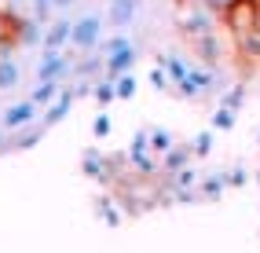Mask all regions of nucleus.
<instances>
[{
    "instance_id": "obj_4",
    "label": "nucleus",
    "mask_w": 260,
    "mask_h": 253,
    "mask_svg": "<svg viewBox=\"0 0 260 253\" xmlns=\"http://www.w3.org/2000/svg\"><path fill=\"white\" fill-rule=\"evenodd\" d=\"M66 74H70V59H66L62 52H51V48H48V52H44V59H41V66H37V77L41 81H62Z\"/></svg>"
},
{
    "instance_id": "obj_19",
    "label": "nucleus",
    "mask_w": 260,
    "mask_h": 253,
    "mask_svg": "<svg viewBox=\"0 0 260 253\" xmlns=\"http://www.w3.org/2000/svg\"><path fill=\"white\" fill-rule=\"evenodd\" d=\"M209 147H213V136H209V132H202V136L194 140V147H190V154H202L205 158V154H209Z\"/></svg>"
},
{
    "instance_id": "obj_20",
    "label": "nucleus",
    "mask_w": 260,
    "mask_h": 253,
    "mask_svg": "<svg viewBox=\"0 0 260 253\" xmlns=\"http://www.w3.org/2000/svg\"><path fill=\"white\" fill-rule=\"evenodd\" d=\"M107 132H110V117L99 114V117H95V136H107Z\"/></svg>"
},
{
    "instance_id": "obj_22",
    "label": "nucleus",
    "mask_w": 260,
    "mask_h": 253,
    "mask_svg": "<svg viewBox=\"0 0 260 253\" xmlns=\"http://www.w3.org/2000/svg\"><path fill=\"white\" fill-rule=\"evenodd\" d=\"M8 4H11V8H22V4H29V0H8Z\"/></svg>"
},
{
    "instance_id": "obj_1",
    "label": "nucleus",
    "mask_w": 260,
    "mask_h": 253,
    "mask_svg": "<svg viewBox=\"0 0 260 253\" xmlns=\"http://www.w3.org/2000/svg\"><path fill=\"white\" fill-rule=\"evenodd\" d=\"M256 8H260V0H228V8H220L223 26H228L235 41H242L246 33L256 29Z\"/></svg>"
},
{
    "instance_id": "obj_2",
    "label": "nucleus",
    "mask_w": 260,
    "mask_h": 253,
    "mask_svg": "<svg viewBox=\"0 0 260 253\" xmlns=\"http://www.w3.org/2000/svg\"><path fill=\"white\" fill-rule=\"evenodd\" d=\"M99 41H103V19L99 15H81L70 29V44L77 52H95Z\"/></svg>"
},
{
    "instance_id": "obj_5",
    "label": "nucleus",
    "mask_w": 260,
    "mask_h": 253,
    "mask_svg": "<svg viewBox=\"0 0 260 253\" xmlns=\"http://www.w3.org/2000/svg\"><path fill=\"white\" fill-rule=\"evenodd\" d=\"M132 62H136V48H132V44H125V48H117V52H110V55H107V77L114 81V77H121V74H128V70H132Z\"/></svg>"
},
{
    "instance_id": "obj_8",
    "label": "nucleus",
    "mask_w": 260,
    "mask_h": 253,
    "mask_svg": "<svg viewBox=\"0 0 260 253\" xmlns=\"http://www.w3.org/2000/svg\"><path fill=\"white\" fill-rule=\"evenodd\" d=\"M70 29H74V22H66V19L51 22V26L44 29V48H51V52H59L62 44H70Z\"/></svg>"
},
{
    "instance_id": "obj_6",
    "label": "nucleus",
    "mask_w": 260,
    "mask_h": 253,
    "mask_svg": "<svg viewBox=\"0 0 260 253\" xmlns=\"http://www.w3.org/2000/svg\"><path fill=\"white\" fill-rule=\"evenodd\" d=\"M33 114H37V103L33 99H26V103H15L8 114H4V129H26V125H33Z\"/></svg>"
},
{
    "instance_id": "obj_12",
    "label": "nucleus",
    "mask_w": 260,
    "mask_h": 253,
    "mask_svg": "<svg viewBox=\"0 0 260 253\" xmlns=\"http://www.w3.org/2000/svg\"><path fill=\"white\" fill-rule=\"evenodd\" d=\"M84 173L88 176H107V158L99 154V150H84Z\"/></svg>"
},
{
    "instance_id": "obj_9",
    "label": "nucleus",
    "mask_w": 260,
    "mask_h": 253,
    "mask_svg": "<svg viewBox=\"0 0 260 253\" xmlns=\"http://www.w3.org/2000/svg\"><path fill=\"white\" fill-rule=\"evenodd\" d=\"M136 0H110V22L114 26H128L132 19H136Z\"/></svg>"
},
{
    "instance_id": "obj_18",
    "label": "nucleus",
    "mask_w": 260,
    "mask_h": 253,
    "mask_svg": "<svg viewBox=\"0 0 260 253\" xmlns=\"http://www.w3.org/2000/svg\"><path fill=\"white\" fill-rule=\"evenodd\" d=\"M150 147H154V150H161V154H165V150L172 147V136H169V132H150Z\"/></svg>"
},
{
    "instance_id": "obj_14",
    "label": "nucleus",
    "mask_w": 260,
    "mask_h": 253,
    "mask_svg": "<svg viewBox=\"0 0 260 253\" xmlns=\"http://www.w3.org/2000/svg\"><path fill=\"white\" fill-rule=\"evenodd\" d=\"M187 158H190V150H183V147H169V150H165V169H169V173H176V169L187 165Z\"/></svg>"
},
{
    "instance_id": "obj_3",
    "label": "nucleus",
    "mask_w": 260,
    "mask_h": 253,
    "mask_svg": "<svg viewBox=\"0 0 260 253\" xmlns=\"http://www.w3.org/2000/svg\"><path fill=\"white\" fill-rule=\"evenodd\" d=\"M176 88H180V96H187V99L209 92V88H213V70H209V66H190L187 77L176 84Z\"/></svg>"
},
{
    "instance_id": "obj_10",
    "label": "nucleus",
    "mask_w": 260,
    "mask_h": 253,
    "mask_svg": "<svg viewBox=\"0 0 260 253\" xmlns=\"http://www.w3.org/2000/svg\"><path fill=\"white\" fill-rule=\"evenodd\" d=\"M19 84V66H15V59L4 52L0 55V88H15Z\"/></svg>"
},
{
    "instance_id": "obj_7",
    "label": "nucleus",
    "mask_w": 260,
    "mask_h": 253,
    "mask_svg": "<svg viewBox=\"0 0 260 253\" xmlns=\"http://www.w3.org/2000/svg\"><path fill=\"white\" fill-rule=\"evenodd\" d=\"M74 88H66V92H59V99H51L48 103V114H44V125H55V121H62L66 114H70V107H74Z\"/></svg>"
},
{
    "instance_id": "obj_15",
    "label": "nucleus",
    "mask_w": 260,
    "mask_h": 253,
    "mask_svg": "<svg viewBox=\"0 0 260 253\" xmlns=\"http://www.w3.org/2000/svg\"><path fill=\"white\" fill-rule=\"evenodd\" d=\"M132 92H136V81H132V74H121V77H114V96H117V99H132Z\"/></svg>"
},
{
    "instance_id": "obj_23",
    "label": "nucleus",
    "mask_w": 260,
    "mask_h": 253,
    "mask_svg": "<svg viewBox=\"0 0 260 253\" xmlns=\"http://www.w3.org/2000/svg\"><path fill=\"white\" fill-rule=\"evenodd\" d=\"M136 4H140V0H136Z\"/></svg>"
},
{
    "instance_id": "obj_17",
    "label": "nucleus",
    "mask_w": 260,
    "mask_h": 253,
    "mask_svg": "<svg viewBox=\"0 0 260 253\" xmlns=\"http://www.w3.org/2000/svg\"><path fill=\"white\" fill-rule=\"evenodd\" d=\"M213 125H216V129H231V125H235V110L220 107V110H216V117H213Z\"/></svg>"
},
{
    "instance_id": "obj_21",
    "label": "nucleus",
    "mask_w": 260,
    "mask_h": 253,
    "mask_svg": "<svg viewBox=\"0 0 260 253\" xmlns=\"http://www.w3.org/2000/svg\"><path fill=\"white\" fill-rule=\"evenodd\" d=\"M70 4H77V0H55V8H70Z\"/></svg>"
},
{
    "instance_id": "obj_11",
    "label": "nucleus",
    "mask_w": 260,
    "mask_h": 253,
    "mask_svg": "<svg viewBox=\"0 0 260 253\" xmlns=\"http://www.w3.org/2000/svg\"><path fill=\"white\" fill-rule=\"evenodd\" d=\"M161 70H165V74H169L172 81L180 84V81L187 77V70H190V66H187V62H183L180 55H165V59H161Z\"/></svg>"
},
{
    "instance_id": "obj_13",
    "label": "nucleus",
    "mask_w": 260,
    "mask_h": 253,
    "mask_svg": "<svg viewBox=\"0 0 260 253\" xmlns=\"http://www.w3.org/2000/svg\"><path fill=\"white\" fill-rule=\"evenodd\" d=\"M55 96H59V84H55V81H41L37 88H33V96H29V99H33L37 107H48Z\"/></svg>"
},
{
    "instance_id": "obj_16",
    "label": "nucleus",
    "mask_w": 260,
    "mask_h": 253,
    "mask_svg": "<svg viewBox=\"0 0 260 253\" xmlns=\"http://www.w3.org/2000/svg\"><path fill=\"white\" fill-rule=\"evenodd\" d=\"M95 99H99V103H110V99H117V96H114V81H110V77L95 84Z\"/></svg>"
}]
</instances>
